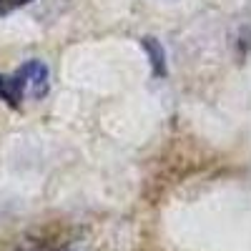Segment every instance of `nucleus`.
<instances>
[{"label":"nucleus","instance_id":"nucleus-1","mask_svg":"<svg viewBox=\"0 0 251 251\" xmlns=\"http://www.w3.org/2000/svg\"><path fill=\"white\" fill-rule=\"evenodd\" d=\"M20 80H23L25 86V96L30 98H43L48 93V66L43 60H28L23 63L18 71Z\"/></svg>","mask_w":251,"mask_h":251},{"label":"nucleus","instance_id":"nucleus-2","mask_svg":"<svg viewBox=\"0 0 251 251\" xmlns=\"http://www.w3.org/2000/svg\"><path fill=\"white\" fill-rule=\"evenodd\" d=\"M25 98V86L18 73L13 75H0V100L8 103L10 108H20V103Z\"/></svg>","mask_w":251,"mask_h":251},{"label":"nucleus","instance_id":"nucleus-3","mask_svg":"<svg viewBox=\"0 0 251 251\" xmlns=\"http://www.w3.org/2000/svg\"><path fill=\"white\" fill-rule=\"evenodd\" d=\"M143 48L149 50V55H151L153 75H163V73H166V55H163V48L156 43L153 38H143Z\"/></svg>","mask_w":251,"mask_h":251},{"label":"nucleus","instance_id":"nucleus-4","mask_svg":"<svg viewBox=\"0 0 251 251\" xmlns=\"http://www.w3.org/2000/svg\"><path fill=\"white\" fill-rule=\"evenodd\" d=\"M15 251H63V249L53 241H23Z\"/></svg>","mask_w":251,"mask_h":251},{"label":"nucleus","instance_id":"nucleus-5","mask_svg":"<svg viewBox=\"0 0 251 251\" xmlns=\"http://www.w3.org/2000/svg\"><path fill=\"white\" fill-rule=\"evenodd\" d=\"M28 3H30V0H0V15H8V13H13L18 8L28 5Z\"/></svg>","mask_w":251,"mask_h":251}]
</instances>
